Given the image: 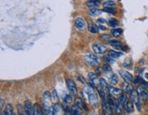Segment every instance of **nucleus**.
Wrapping results in <instances>:
<instances>
[{"label": "nucleus", "instance_id": "obj_1", "mask_svg": "<svg viewBox=\"0 0 148 115\" xmlns=\"http://www.w3.org/2000/svg\"><path fill=\"white\" fill-rule=\"evenodd\" d=\"M52 96L48 91H45L42 97V108L45 115H53V106L51 104Z\"/></svg>", "mask_w": 148, "mask_h": 115}, {"label": "nucleus", "instance_id": "obj_2", "mask_svg": "<svg viewBox=\"0 0 148 115\" xmlns=\"http://www.w3.org/2000/svg\"><path fill=\"white\" fill-rule=\"evenodd\" d=\"M83 92H84V95H86V97L88 98L89 101L90 103L94 106V107H96L97 105H98V98H97V95L95 94L94 92L93 89L92 87H89V86H86V87L83 89Z\"/></svg>", "mask_w": 148, "mask_h": 115}, {"label": "nucleus", "instance_id": "obj_3", "mask_svg": "<svg viewBox=\"0 0 148 115\" xmlns=\"http://www.w3.org/2000/svg\"><path fill=\"white\" fill-rule=\"evenodd\" d=\"M84 59H85V62H86L87 64H89L92 67L98 66L101 61L98 57L93 54H88L86 55V56H84Z\"/></svg>", "mask_w": 148, "mask_h": 115}, {"label": "nucleus", "instance_id": "obj_4", "mask_svg": "<svg viewBox=\"0 0 148 115\" xmlns=\"http://www.w3.org/2000/svg\"><path fill=\"white\" fill-rule=\"evenodd\" d=\"M108 93L112 98H117L118 99L122 94V91L121 89H118V88H114L112 86H110L108 89Z\"/></svg>", "mask_w": 148, "mask_h": 115}, {"label": "nucleus", "instance_id": "obj_5", "mask_svg": "<svg viewBox=\"0 0 148 115\" xmlns=\"http://www.w3.org/2000/svg\"><path fill=\"white\" fill-rule=\"evenodd\" d=\"M66 84H67V88H68V90L70 91V93H72V94H76L78 91H77L76 83L74 82L73 79H68L66 81Z\"/></svg>", "mask_w": 148, "mask_h": 115}, {"label": "nucleus", "instance_id": "obj_6", "mask_svg": "<svg viewBox=\"0 0 148 115\" xmlns=\"http://www.w3.org/2000/svg\"><path fill=\"white\" fill-rule=\"evenodd\" d=\"M120 74H121V76H122V79H124V81H125L127 84H130V83L134 81V78H133L132 74H131V73H129L128 71L122 69V70H120Z\"/></svg>", "mask_w": 148, "mask_h": 115}, {"label": "nucleus", "instance_id": "obj_7", "mask_svg": "<svg viewBox=\"0 0 148 115\" xmlns=\"http://www.w3.org/2000/svg\"><path fill=\"white\" fill-rule=\"evenodd\" d=\"M89 79H90V81L91 83H92V87L94 88V87H96L97 84L100 85V79H99L98 76H97L96 74L94 72H90L89 73Z\"/></svg>", "mask_w": 148, "mask_h": 115}, {"label": "nucleus", "instance_id": "obj_8", "mask_svg": "<svg viewBox=\"0 0 148 115\" xmlns=\"http://www.w3.org/2000/svg\"><path fill=\"white\" fill-rule=\"evenodd\" d=\"M92 49H93L94 52L98 55L103 54V53L105 52V50H106V49H105L102 45L99 44V43H94V44L92 45Z\"/></svg>", "mask_w": 148, "mask_h": 115}, {"label": "nucleus", "instance_id": "obj_9", "mask_svg": "<svg viewBox=\"0 0 148 115\" xmlns=\"http://www.w3.org/2000/svg\"><path fill=\"white\" fill-rule=\"evenodd\" d=\"M130 96H131V99H132V101H134V103L136 105V106H137V109L140 111V110H141V106H140V105L141 104H140V99H139L140 97H139V95H138V93H137V91H134Z\"/></svg>", "mask_w": 148, "mask_h": 115}, {"label": "nucleus", "instance_id": "obj_10", "mask_svg": "<svg viewBox=\"0 0 148 115\" xmlns=\"http://www.w3.org/2000/svg\"><path fill=\"white\" fill-rule=\"evenodd\" d=\"M102 107L104 115H113L112 114V107L109 105L108 101H102Z\"/></svg>", "mask_w": 148, "mask_h": 115}, {"label": "nucleus", "instance_id": "obj_11", "mask_svg": "<svg viewBox=\"0 0 148 115\" xmlns=\"http://www.w3.org/2000/svg\"><path fill=\"white\" fill-rule=\"evenodd\" d=\"M24 110L27 115H33V105L31 104L30 101H26L24 105Z\"/></svg>", "mask_w": 148, "mask_h": 115}, {"label": "nucleus", "instance_id": "obj_12", "mask_svg": "<svg viewBox=\"0 0 148 115\" xmlns=\"http://www.w3.org/2000/svg\"><path fill=\"white\" fill-rule=\"evenodd\" d=\"M63 107L60 103H57L53 106V115H63Z\"/></svg>", "mask_w": 148, "mask_h": 115}, {"label": "nucleus", "instance_id": "obj_13", "mask_svg": "<svg viewBox=\"0 0 148 115\" xmlns=\"http://www.w3.org/2000/svg\"><path fill=\"white\" fill-rule=\"evenodd\" d=\"M86 26V21L84 20L82 17H78L75 19V26L78 29H82Z\"/></svg>", "mask_w": 148, "mask_h": 115}, {"label": "nucleus", "instance_id": "obj_14", "mask_svg": "<svg viewBox=\"0 0 148 115\" xmlns=\"http://www.w3.org/2000/svg\"><path fill=\"white\" fill-rule=\"evenodd\" d=\"M82 109L77 104H73L71 106V115H81Z\"/></svg>", "mask_w": 148, "mask_h": 115}, {"label": "nucleus", "instance_id": "obj_15", "mask_svg": "<svg viewBox=\"0 0 148 115\" xmlns=\"http://www.w3.org/2000/svg\"><path fill=\"white\" fill-rule=\"evenodd\" d=\"M136 91H137V93H138L140 98H142V99H147L148 93L144 87H138L137 90H136Z\"/></svg>", "mask_w": 148, "mask_h": 115}, {"label": "nucleus", "instance_id": "obj_16", "mask_svg": "<svg viewBox=\"0 0 148 115\" xmlns=\"http://www.w3.org/2000/svg\"><path fill=\"white\" fill-rule=\"evenodd\" d=\"M86 5L91 9H96V7L100 6V2L97 1V0H91V1H87Z\"/></svg>", "mask_w": 148, "mask_h": 115}, {"label": "nucleus", "instance_id": "obj_17", "mask_svg": "<svg viewBox=\"0 0 148 115\" xmlns=\"http://www.w3.org/2000/svg\"><path fill=\"white\" fill-rule=\"evenodd\" d=\"M33 115H43V111H42L41 107L38 103H35L33 105Z\"/></svg>", "mask_w": 148, "mask_h": 115}, {"label": "nucleus", "instance_id": "obj_18", "mask_svg": "<svg viewBox=\"0 0 148 115\" xmlns=\"http://www.w3.org/2000/svg\"><path fill=\"white\" fill-rule=\"evenodd\" d=\"M1 115H14L13 113V107L11 104H7L5 108V110L2 111Z\"/></svg>", "mask_w": 148, "mask_h": 115}, {"label": "nucleus", "instance_id": "obj_19", "mask_svg": "<svg viewBox=\"0 0 148 115\" xmlns=\"http://www.w3.org/2000/svg\"><path fill=\"white\" fill-rule=\"evenodd\" d=\"M124 110H125L126 111H128V112H133L134 110V104H133V102L131 101H127L125 103H124Z\"/></svg>", "mask_w": 148, "mask_h": 115}, {"label": "nucleus", "instance_id": "obj_20", "mask_svg": "<svg viewBox=\"0 0 148 115\" xmlns=\"http://www.w3.org/2000/svg\"><path fill=\"white\" fill-rule=\"evenodd\" d=\"M122 55V52H118V51H115V50H113V49H111V50H109L108 56L111 57V58H112L113 59H115L120 58Z\"/></svg>", "mask_w": 148, "mask_h": 115}, {"label": "nucleus", "instance_id": "obj_21", "mask_svg": "<svg viewBox=\"0 0 148 115\" xmlns=\"http://www.w3.org/2000/svg\"><path fill=\"white\" fill-rule=\"evenodd\" d=\"M109 81L112 85H116L118 83L119 79H118V76L115 74V73H112L109 76Z\"/></svg>", "mask_w": 148, "mask_h": 115}, {"label": "nucleus", "instance_id": "obj_22", "mask_svg": "<svg viewBox=\"0 0 148 115\" xmlns=\"http://www.w3.org/2000/svg\"><path fill=\"white\" fill-rule=\"evenodd\" d=\"M88 30L89 32H91L92 34H96L99 31V28L95 24H93V23H91L88 26Z\"/></svg>", "mask_w": 148, "mask_h": 115}, {"label": "nucleus", "instance_id": "obj_23", "mask_svg": "<svg viewBox=\"0 0 148 115\" xmlns=\"http://www.w3.org/2000/svg\"><path fill=\"white\" fill-rule=\"evenodd\" d=\"M100 88L102 90V91H105V92L108 91L109 86H108V84H107L106 81H105L104 79H100Z\"/></svg>", "mask_w": 148, "mask_h": 115}, {"label": "nucleus", "instance_id": "obj_24", "mask_svg": "<svg viewBox=\"0 0 148 115\" xmlns=\"http://www.w3.org/2000/svg\"><path fill=\"white\" fill-rule=\"evenodd\" d=\"M75 101H76V104L77 105H79L81 109H83V110H85V111H88V108H87V106H86V104L83 102V101H82L80 98H76V100H75Z\"/></svg>", "mask_w": 148, "mask_h": 115}, {"label": "nucleus", "instance_id": "obj_25", "mask_svg": "<svg viewBox=\"0 0 148 115\" xmlns=\"http://www.w3.org/2000/svg\"><path fill=\"white\" fill-rule=\"evenodd\" d=\"M116 3L115 1H112V0H109V1H105L103 3V6L104 8H112L113 6H115Z\"/></svg>", "mask_w": 148, "mask_h": 115}, {"label": "nucleus", "instance_id": "obj_26", "mask_svg": "<svg viewBox=\"0 0 148 115\" xmlns=\"http://www.w3.org/2000/svg\"><path fill=\"white\" fill-rule=\"evenodd\" d=\"M115 111L118 114H120V115H122V114H124V105H121V104H119L118 102L116 103V105H115Z\"/></svg>", "mask_w": 148, "mask_h": 115}, {"label": "nucleus", "instance_id": "obj_27", "mask_svg": "<svg viewBox=\"0 0 148 115\" xmlns=\"http://www.w3.org/2000/svg\"><path fill=\"white\" fill-rule=\"evenodd\" d=\"M126 101H127V97H126V95L124 94V93L117 99V102L121 105H124V103H125Z\"/></svg>", "mask_w": 148, "mask_h": 115}, {"label": "nucleus", "instance_id": "obj_28", "mask_svg": "<svg viewBox=\"0 0 148 115\" xmlns=\"http://www.w3.org/2000/svg\"><path fill=\"white\" fill-rule=\"evenodd\" d=\"M122 30L121 28H114V29L112 30V35L114 37V38H118V37H120L121 35H122Z\"/></svg>", "mask_w": 148, "mask_h": 115}, {"label": "nucleus", "instance_id": "obj_29", "mask_svg": "<svg viewBox=\"0 0 148 115\" xmlns=\"http://www.w3.org/2000/svg\"><path fill=\"white\" fill-rule=\"evenodd\" d=\"M110 44L112 45V47H114V49H122V47H121V42L120 41H118V40H111L110 41Z\"/></svg>", "mask_w": 148, "mask_h": 115}, {"label": "nucleus", "instance_id": "obj_30", "mask_svg": "<svg viewBox=\"0 0 148 115\" xmlns=\"http://www.w3.org/2000/svg\"><path fill=\"white\" fill-rule=\"evenodd\" d=\"M108 25L111 28H116V26H118V21L116 20V19H114V18H112V19H110L108 21Z\"/></svg>", "mask_w": 148, "mask_h": 115}, {"label": "nucleus", "instance_id": "obj_31", "mask_svg": "<svg viewBox=\"0 0 148 115\" xmlns=\"http://www.w3.org/2000/svg\"><path fill=\"white\" fill-rule=\"evenodd\" d=\"M124 91H125L126 93H129V94L131 95L133 93V91H134V89H133V87L130 84H126L124 88Z\"/></svg>", "mask_w": 148, "mask_h": 115}, {"label": "nucleus", "instance_id": "obj_32", "mask_svg": "<svg viewBox=\"0 0 148 115\" xmlns=\"http://www.w3.org/2000/svg\"><path fill=\"white\" fill-rule=\"evenodd\" d=\"M103 59L105 60V62H106V64H112V63H114L115 61H114V59H112V58H111V57L109 56H104L103 57Z\"/></svg>", "mask_w": 148, "mask_h": 115}, {"label": "nucleus", "instance_id": "obj_33", "mask_svg": "<svg viewBox=\"0 0 148 115\" xmlns=\"http://www.w3.org/2000/svg\"><path fill=\"white\" fill-rule=\"evenodd\" d=\"M100 38L103 41H110L111 39V35L109 34H102L100 36Z\"/></svg>", "mask_w": 148, "mask_h": 115}, {"label": "nucleus", "instance_id": "obj_34", "mask_svg": "<svg viewBox=\"0 0 148 115\" xmlns=\"http://www.w3.org/2000/svg\"><path fill=\"white\" fill-rule=\"evenodd\" d=\"M89 13H90L91 16H98V15L100 14V10H98V9H91V10L89 11Z\"/></svg>", "mask_w": 148, "mask_h": 115}, {"label": "nucleus", "instance_id": "obj_35", "mask_svg": "<svg viewBox=\"0 0 148 115\" xmlns=\"http://www.w3.org/2000/svg\"><path fill=\"white\" fill-rule=\"evenodd\" d=\"M102 11H103V12L110 13V14H116V10L113 9V8H103Z\"/></svg>", "mask_w": 148, "mask_h": 115}, {"label": "nucleus", "instance_id": "obj_36", "mask_svg": "<svg viewBox=\"0 0 148 115\" xmlns=\"http://www.w3.org/2000/svg\"><path fill=\"white\" fill-rule=\"evenodd\" d=\"M102 69H103V70L105 71V72H106V73H109V72H111V71H112V69H111L110 65H108V64L103 65V67H102Z\"/></svg>", "mask_w": 148, "mask_h": 115}, {"label": "nucleus", "instance_id": "obj_37", "mask_svg": "<svg viewBox=\"0 0 148 115\" xmlns=\"http://www.w3.org/2000/svg\"><path fill=\"white\" fill-rule=\"evenodd\" d=\"M52 99L54 100L55 101H58V95H57V91L56 90H54L53 91V92H52Z\"/></svg>", "mask_w": 148, "mask_h": 115}, {"label": "nucleus", "instance_id": "obj_38", "mask_svg": "<svg viewBox=\"0 0 148 115\" xmlns=\"http://www.w3.org/2000/svg\"><path fill=\"white\" fill-rule=\"evenodd\" d=\"M71 96L70 95H66V97L64 98V101L65 102H67V103H69V102H70L71 101Z\"/></svg>", "mask_w": 148, "mask_h": 115}, {"label": "nucleus", "instance_id": "obj_39", "mask_svg": "<svg viewBox=\"0 0 148 115\" xmlns=\"http://www.w3.org/2000/svg\"><path fill=\"white\" fill-rule=\"evenodd\" d=\"M141 81H142V79H141L140 78H139V77H137L136 79H134V83L135 85H136V84H139V83H140Z\"/></svg>", "mask_w": 148, "mask_h": 115}, {"label": "nucleus", "instance_id": "obj_40", "mask_svg": "<svg viewBox=\"0 0 148 115\" xmlns=\"http://www.w3.org/2000/svg\"><path fill=\"white\" fill-rule=\"evenodd\" d=\"M98 22L100 23V24H103V23H105L106 21L104 20V19H102V18H100V19H98Z\"/></svg>", "mask_w": 148, "mask_h": 115}, {"label": "nucleus", "instance_id": "obj_41", "mask_svg": "<svg viewBox=\"0 0 148 115\" xmlns=\"http://www.w3.org/2000/svg\"><path fill=\"white\" fill-rule=\"evenodd\" d=\"M3 107H4V100L1 98V109H2Z\"/></svg>", "mask_w": 148, "mask_h": 115}, {"label": "nucleus", "instance_id": "obj_42", "mask_svg": "<svg viewBox=\"0 0 148 115\" xmlns=\"http://www.w3.org/2000/svg\"><path fill=\"white\" fill-rule=\"evenodd\" d=\"M18 115H25V114H23V113H19Z\"/></svg>", "mask_w": 148, "mask_h": 115}, {"label": "nucleus", "instance_id": "obj_43", "mask_svg": "<svg viewBox=\"0 0 148 115\" xmlns=\"http://www.w3.org/2000/svg\"><path fill=\"white\" fill-rule=\"evenodd\" d=\"M147 101H148V96H147Z\"/></svg>", "mask_w": 148, "mask_h": 115}, {"label": "nucleus", "instance_id": "obj_44", "mask_svg": "<svg viewBox=\"0 0 148 115\" xmlns=\"http://www.w3.org/2000/svg\"><path fill=\"white\" fill-rule=\"evenodd\" d=\"M122 115H124V114H122Z\"/></svg>", "mask_w": 148, "mask_h": 115}]
</instances>
